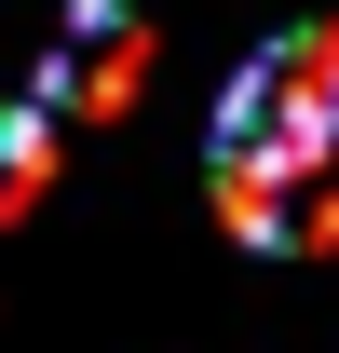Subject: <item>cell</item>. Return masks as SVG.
Wrapping results in <instances>:
<instances>
[{
	"instance_id": "obj_3",
	"label": "cell",
	"mask_w": 339,
	"mask_h": 353,
	"mask_svg": "<svg viewBox=\"0 0 339 353\" xmlns=\"http://www.w3.org/2000/svg\"><path fill=\"white\" fill-rule=\"evenodd\" d=\"M54 176V109L41 95H0V218H28Z\"/></svg>"
},
{
	"instance_id": "obj_2",
	"label": "cell",
	"mask_w": 339,
	"mask_h": 353,
	"mask_svg": "<svg viewBox=\"0 0 339 353\" xmlns=\"http://www.w3.org/2000/svg\"><path fill=\"white\" fill-rule=\"evenodd\" d=\"M136 54H150V28H136L123 0H68V28L41 54V109H123Z\"/></svg>"
},
{
	"instance_id": "obj_1",
	"label": "cell",
	"mask_w": 339,
	"mask_h": 353,
	"mask_svg": "<svg viewBox=\"0 0 339 353\" xmlns=\"http://www.w3.org/2000/svg\"><path fill=\"white\" fill-rule=\"evenodd\" d=\"M217 218L258 259H326L339 245V14L245 54L217 95Z\"/></svg>"
}]
</instances>
